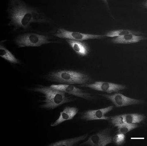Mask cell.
Segmentation results:
<instances>
[{"instance_id":"obj_1","label":"cell","mask_w":147,"mask_h":146,"mask_svg":"<svg viewBox=\"0 0 147 146\" xmlns=\"http://www.w3.org/2000/svg\"><path fill=\"white\" fill-rule=\"evenodd\" d=\"M6 13L7 25L16 33L31 29L34 24L47 25L52 21L41 9L24 0H9Z\"/></svg>"},{"instance_id":"obj_2","label":"cell","mask_w":147,"mask_h":146,"mask_svg":"<svg viewBox=\"0 0 147 146\" xmlns=\"http://www.w3.org/2000/svg\"><path fill=\"white\" fill-rule=\"evenodd\" d=\"M28 90L38 97L39 107L44 110H53L76 100L73 96L50 85H37L30 87Z\"/></svg>"},{"instance_id":"obj_3","label":"cell","mask_w":147,"mask_h":146,"mask_svg":"<svg viewBox=\"0 0 147 146\" xmlns=\"http://www.w3.org/2000/svg\"><path fill=\"white\" fill-rule=\"evenodd\" d=\"M61 40L55 37L52 31L31 29L16 33L12 41L18 49L40 47L47 44L57 43Z\"/></svg>"},{"instance_id":"obj_4","label":"cell","mask_w":147,"mask_h":146,"mask_svg":"<svg viewBox=\"0 0 147 146\" xmlns=\"http://www.w3.org/2000/svg\"><path fill=\"white\" fill-rule=\"evenodd\" d=\"M44 79L54 84L79 85L80 87L91 83V76L82 70L60 69L51 70L44 74Z\"/></svg>"},{"instance_id":"obj_5","label":"cell","mask_w":147,"mask_h":146,"mask_svg":"<svg viewBox=\"0 0 147 146\" xmlns=\"http://www.w3.org/2000/svg\"><path fill=\"white\" fill-rule=\"evenodd\" d=\"M55 37L61 40H71L84 41L93 39L105 38L104 35L85 33L77 31H69L65 28L59 27L52 31Z\"/></svg>"},{"instance_id":"obj_6","label":"cell","mask_w":147,"mask_h":146,"mask_svg":"<svg viewBox=\"0 0 147 146\" xmlns=\"http://www.w3.org/2000/svg\"><path fill=\"white\" fill-rule=\"evenodd\" d=\"M112 130L109 127L102 129L89 136L79 146H106L112 143Z\"/></svg>"},{"instance_id":"obj_7","label":"cell","mask_w":147,"mask_h":146,"mask_svg":"<svg viewBox=\"0 0 147 146\" xmlns=\"http://www.w3.org/2000/svg\"><path fill=\"white\" fill-rule=\"evenodd\" d=\"M99 95L112 103L114 106L117 108L142 105L145 103L144 100L129 97L119 92L110 94H101Z\"/></svg>"},{"instance_id":"obj_8","label":"cell","mask_w":147,"mask_h":146,"mask_svg":"<svg viewBox=\"0 0 147 146\" xmlns=\"http://www.w3.org/2000/svg\"><path fill=\"white\" fill-rule=\"evenodd\" d=\"M147 119L145 114L137 113H125L110 117L108 121L114 127L125 124H136L140 125Z\"/></svg>"},{"instance_id":"obj_9","label":"cell","mask_w":147,"mask_h":146,"mask_svg":"<svg viewBox=\"0 0 147 146\" xmlns=\"http://www.w3.org/2000/svg\"><path fill=\"white\" fill-rule=\"evenodd\" d=\"M81 88L90 89L92 90L108 94L118 93L127 89L125 85L105 81H96L90 83L81 87Z\"/></svg>"},{"instance_id":"obj_10","label":"cell","mask_w":147,"mask_h":146,"mask_svg":"<svg viewBox=\"0 0 147 146\" xmlns=\"http://www.w3.org/2000/svg\"><path fill=\"white\" fill-rule=\"evenodd\" d=\"M52 88L63 91L74 97L82 99L92 101L94 99L92 93L86 91L77 85H72L53 84L50 85Z\"/></svg>"},{"instance_id":"obj_11","label":"cell","mask_w":147,"mask_h":146,"mask_svg":"<svg viewBox=\"0 0 147 146\" xmlns=\"http://www.w3.org/2000/svg\"><path fill=\"white\" fill-rule=\"evenodd\" d=\"M115 108L113 105L100 109L84 111L81 113L80 118L82 120L87 122L96 120L108 121L110 117L106 116V115L112 111Z\"/></svg>"},{"instance_id":"obj_12","label":"cell","mask_w":147,"mask_h":146,"mask_svg":"<svg viewBox=\"0 0 147 146\" xmlns=\"http://www.w3.org/2000/svg\"><path fill=\"white\" fill-rule=\"evenodd\" d=\"M79 112V109L77 107H65L60 112L58 118L51 123V127H56L66 121L71 120L78 114Z\"/></svg>"},{"instance_id":"obj_13","label":"cell","mask_w":147,"mask_h":146,"mask_svg":"<svg viewBox=\"0 0 147 146\" xmlns=\"http://www.w3.org/2000/svg\"><path fill=\"white\" fill-rule=\"evenodd\" d=\"M6 40H3L0 42V56L10 64L14 65H22V62L6 46Z\"/></svg>"},{"instance_id":"obj_14","label":"cell","mask_w":147,"mask_h":146,"mask_svg":"<svg viewBox=\"0 0 147 146\" xmlns=\"http://www.w3.org/2000/svg\"><path fill=\"white\" fill-rule=\"evenodd\" d=\"M146 39V36L144 34H129L112 38L110 41L114 44H130L136 43Z\"/></svg>"},{"instance_id":"obj_15","label":"cell","mask_w":147,"mask_h":146,"mask_svg":"<svg viewBox=\"0 0 147 146\" xmlns=\"http://www.w3.org/2000/svg\"><path fill=\"white\" fill-rule=\"evenodd\" d=\"M69 46L76 54L82 57H87L90 53V49L84 41L65 40Z\"/></svg>"},{"instance_id":"obj_16","label":"cell","mask_w":147,"mask_h":146,"mask_svg":"<svg viewBox=\"0 0 147 146\" xmlns=\"http://www.w3.org/2000/svg\"><path fill=\"white\" fill-rule=\"evenodd\" d=\"M89 135V134L87 133L73 138L62 139L50 143L48 145L49 146H76L77 144H80L82 142L84 141L87 139Z\"/></svg>"},{"instance_id":"obj_17","label":"cell","mask_w":147,"mask_h":146,"mask_svg":"<svg viewBox=\"0 0 147 146\" xmlns=\"http://www.w3.org/2000/svg\"><path fill=\"white\" fill-rule=\"evenodd\" d=\"M129 34L142 35V33L128 29H116L109 31L104 35L105 37L112 38L119 37Z\"/></svg>"},{"instance_id":"obj_18","label":"cell","mask_w":147,"mask_h":146,"mask_svg":"<svg viewBox=\"0 0 147 146\" xmlns=\"http://www.w3.org/2000/svg\"><path fill=\"white\" fill-rule=\"evenodd\" d=\"M140 125L136 124H125L117 126L116 128V133L126 135L132 130L138 128Z\"/></svg>"},{"instance_id":"obj_19","label":"cell","mask_w":147,"mask_h":146,"mask_svg":"<svg viewBox=\"0 0 147 146\" xmlns=\"http://www.w3.org/2000/svg\"><path fill=\"white\" fill-rule=\"evenodd\" d=\"M126 142V136L125 135L116 133L113 135L112 143L117 146L124 145Z\"/></svg>"},{"instance_id":"obj_20","label":"cell","mask_w":147,"mask_h":146,"mask_svg":"<svg viewBox=\"0 0 147 146\" xmlns=\"http://www.w3.org/2000/svg\"><path fill=\"white\" fill-rule=\"evenodd\" d=\"M147 1H144V2L142 3L141 6H142V7H144V8H145L146 9L147 5Z\"/></svg>"}]
</instances>
